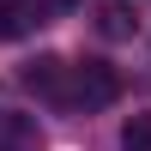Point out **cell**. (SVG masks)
Masks as SVG:
<instances>
[{
	"label": "cell",
	"mask_w": 151,
	"mask_h": 151,
	"mask_svg": "<svg viewBox=\"0 0 151 151\" xmlns=\"http://www.w3.org/2000/svg\"><path fill=\"white\" fill-rule=\"evenodd\" d=\"M103 36H133V12L127 6H103Z\"/></svg>",
	"instance_id": "6"
},
{
	"label": "cell",
	"mask_w": 151,
	"mask_h": 151,
	"mask_svg": "<svg viewBox=\"0 0 151 151\" xmlns=\"http://www.w3.org/2000/svg\"><path fill=\"white\" fill-rule=\"evenodd\" d=\"M36 24V6L30 0H0V36H24Z\"/></svg>",
	"instance_id": "4"
},
{
	"label": "cell",
	"mask_w": 151,
	"mask_h": 151,
	"mask_svg": "<svg viewBox=\"0 0 151 151\" xmlns=\"http://www.w3.org/2000/svg\"><path fill=\"white\" fill-rule=\"evenodd\" d=\"M115 97H121V79H115L109 60H79V67H73V103L103 109V103H115Z\"/></svg>",
	"instance_id": "1"
},
{
	"label": "cell",
	"mask_w": 151,
	"mask_h": 151,
	"mask_svg": "<svg viewBox=\"0 0 151 151\" xmlns=\"http://www.w3.org/2000/svg\"><path fill=\"white\" fill-rule=\"evenodd\" d=\"M121 151H151V115H127V127H121Z\"/></svg>",
	"instance_id": "5"
},
{
	"label": "cell",
	"mask_w": 151,
	"mask_h": 151,
	"mask_svg": "<svg viewBox=\"0 0 151 151\" xmlns=\"http://www.w3.org/2000/svg\"><path fill=\"white\" fill-rule=\"evenodd\" d=\"M36 139H42L36 115H0V151H36Z\"/></svg>",
	"instance_id": "3"
},
{
	"label": "cell",
	"mask_w": 151,
	"mask_h": 151,
	"mask_svg": "<svg viewBox=\"0 0 151 151\" xmlns=\"http://www.w3.org/2000/svg\"><path fill=\"white\" fill-rule=\"evenodd\" d=\"M24 85H30L36 97H55V103H73V67H67V60H55V55L30 60V67H24Z\"/></svg>",
	"instance_id": "2"
}]
</instances>
